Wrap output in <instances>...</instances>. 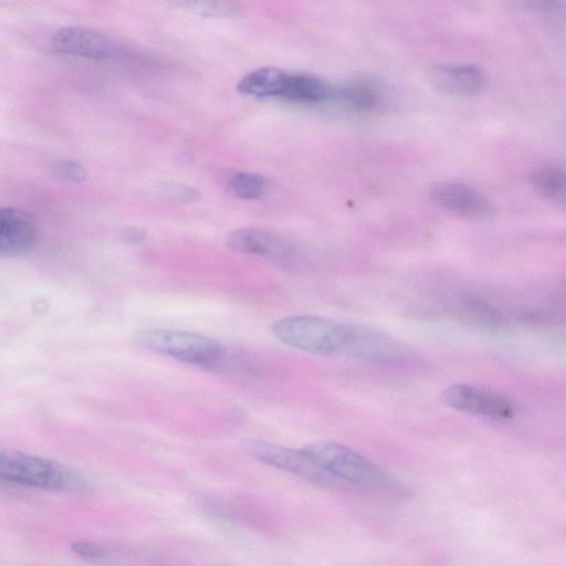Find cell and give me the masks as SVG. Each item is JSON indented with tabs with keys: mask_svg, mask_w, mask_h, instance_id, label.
Instances as JSON below:
<instances>
[{
	"mask_svg": "<svg viewBox=\"0 0 566 566\" xmlns=\"http://www.w3.org/2000/svg\"><path fill=\"white\" fill-rule=\"evenodd\" d=\"M244 450L256 460L291 472L316 485L326 488H347L333 476L302 449L294 450L266 441L250 440L243 444Z\"/></svg>",
	"mask_w": 566,
	"mask_h": 566,
	"instance_id": "cell-5",
	"label": "cell"
},
{
	"mask_svg": "<svg viewBox=\"0 0 566 566\" xmlns=\"http://www.w3.org/2000/svg\"><path fill=\"white\" fill-rule=\"evenodd\" d=\"M4 449H2V447L0 446V454L3 452Z\"/></svg>",
	"mask_w": 566,
	"mask_h": 566,
	"instance_id": "cell-24",
	"label": "cell"
},
{
	"mask_svg": "<svg viewBox=\"0 0 566 566\" xmlns=\"http://www.w3.org/2000/svg\"><path fill=\"white\" fill-rule=\"evenodd\" d=\"M145 349L201 368L219 370L227 354L219 342L197 333L167 328H145L134 333Z\"/></svg>",
	"mask_w": 566,
	"mask_h": 566,
	"instance_id": "cell-1",
	"label": "cell"
},
{
	"mask_svg": "<svg viewBox=\"0 0 566 566\" xmlns=\"http://www.w3.org/2000/svg\"><path fill=\"white\" fill-rule=\"evenodd\" d=\"M160 193L169 201L191 203L200 198V192L189 185L169 181L160 186Z\"/></svg>",
	"mask_w": 566,
	"mask_h": 566,
	"instance_id": "cell-20",
	"label": "cell"
},
{
	"mask_svg": "<svg viewBox=\"0 0 566 566\" xmlns=\"http://www.w3.org/2000/svg\"><path fill=\"white\" fill-rule=\"evenodd\" d=\"M339 95L342 101L358 113H370L380 107L384 94L380 86L370 78L356 77L346 82Z\"/></svg>",
	"mask_w": 566,
	"mask_h": 566,
	"instance_id": "cell-15",
	"label": "cell"
},
{
	"mask_svg": "<svg viewBox=\"0 0 566 566\" xmlns=\"http://www.w3.org/2000/svg\"><path fill=\"white\" fill-rule=\"evenodd\" d=\"M38 237L33 217L19 208H0V256L11 258L28 252Z\"/></svg>",
	"mask_w": 566,
	"mask_h": 566,
	"instance_id": "cell-9",
	"label": "cell"
},
{
	"mask_svg": "<svg viewBox=\"0 0 566 566\" xmlns=\"http://www.w3.org/2000/svg\"><path fill=\"white\" fill-rule=\"evenodd\" d=\"M54 176L65 182L82 184L87 179V171L84 166L74 160H62L53 167Z\"/></svg>",
	"mask_w": 566,
	"mask_h": 566,
	"instance_id": "cell-21",
	"label": "cell"
},
{
	"mask_svg": "<svg viewBox=\"0 0 566 566\" xmlns=\"http://www.w3.org/2000/svg\"><path fill=\"white\" fill-rule=\"evenodd\" d=\"M428 78L438 91L459 97L476 95L485 85V74L474 64H438L428 72Z\"/></svg>",
	"mask_w": 566,
	"mask_h": 566,
	"instance_id": "cell-10",
	"label": "cell"
},
{
	"mask_svg": "<svg viewBox=\"0 0 566 566\" xmlns=\"http://www.w3.org/2000/svg\"><path fill=\"white\" fill-rule=\"evenodd\" d=\"M50 45L59 54L91 60H107L118 51L111 36L85 27L59 29L52 34Z\"/></svg>",
	"mask_w": 566,
	"mask_h": 566,
	"instance_id": "cell-7",
	"label": "cell"
},
{
	"mask_svg": "<svg viewBox=\"0 0 566 566\" xmlns=\"http://www.w3.org/2000/svg\"><path fill=\"white\" fill-rule=\"evenodd\" d=\"M430 197L442 209L471 220L490 218L492 202L478 189L460 181H439L431 186Z\"/></svg>",
	"mask_w": 566,
	"mask_h": 566,
	"instance_id": "cell-8",
	"label": "cell"
},
{
	"mask_svg": "<svg viewBox=\"0 0 566 566\" xmlns=\"http://www.w3.org/2000/svg\"><path fill=\"white\" fill-rule=\"evenodd\" d=\"M181 4L203 15L228 17L240 10L239 3L229 1H187Z\"/></svg>",
	"mask_w": 566,
	"mask_h": 566,
	"instance_id": "cell-19",
	"label": "cell"
},
{
	"mask_svg": "<svg viewBox=\"0 0 566 566\" xmlns=\"http://www.w3.org/2000/svg\"><path fill=\"white\" fill-rule=\"evenodd\" d=\"M345 353L353 357L370 361H394L401 356V350L389 337L365 328L349 327Z\"/></svg>",
	"mask_w": 566,
	"mask_h": 566,
	"instance_id": "cell-12",
	"label": "cell"
},
{
	"mask_svg": "<svg viewBox=\"0 0 566 566\" xmlns=\"http://www.w3.org/2000/svg\"><path fill=\"white\" fill-rule=\"evenodd\" d=\"M228 185L235 197L245 200L260 198L266 190V179L254 172H235Z\"/></svg>",
	"mask_w": 566,
	"mask_h": 566,
	"instance_id": "cell-18",
	"label": "cell"
},
{
	"mask_svg": "<svg viewBox=\"0 0 566 566\" xmlns=\"http://www.w3.org/2000/svg\"><path fill=\"white\" fill-rule=\"evenodd\" d=\"M290 73L277 67H261L244 75L238 91L247 96L283 97Z\"/></svg>",
	"mask_w": 566,
	"mask_h": 566,
	"instance_id": "cell-13",
	"label": "cell"
},
{
	"mask_svg": "<svg viewBox=\"0 0 566 566\" xmlns=\"http://www.w3.org/2000/svg\"><path fill=\"white\" fill-rule=\"evenodd\" d=\"M72 551L81 558L92 563L106 558L105 548L91 542H75L72 544Z\"/></svg>",
	"mask_w": 566,
	"mask_h": 566,
	"instance_id": "cell-22",
	"label": "cell"
},
{
	"mask_svg": "<svg viewBox=\"0 0 566 566\" xmlns=\"http://www.w3.org/2000/svg\"><path fill=\"white\" fill-rule=\"evenodd\" d=\"M332 95V87L324 80L311 74L290 73L283 98L304 104H318Z\"/></svg>",
	"mask_w": 566,
	"mask_h": 566,
	"instance_id": "cell-16",
	"label": "cell"
},
{
	"mask_svg": "<svg viewBox=\"0 0 566 566\" xmlns=\"http://www.w3.org/2000/svg\"><path fill=\"white\" fill-rule=\"evenodd\" d=\"M228 245L240 253L286 261L291 256L287 243L275 233L260 228H240L228 237Z\"/></svg>",
	"mask_w": 566,
	"mask_h": 566,
	"instance_id": "cell-11",
	"label": "cell"
},
{
	"mask_svg": "<svg viewBox=\"0 0 566 566\" xmlns=\"http://www.w3.org/2000/svg\"><path fill=\"white\" fill-rule=\"evenodd\" d=\"M531 184L536 192L553 203H564L565 172L557 165H543L531 172Z\"/></svg>",
	"mask_w": 566,
	"mask_h": 566,
	"instance_id": "cell-17",
	"label": "cell"
},
{
	"mask_svg": "<svg viewBox=\"0 0 566 566\" xmlns=\"http://www.w3.org/2000/svg\"><path fill=\"white\" fill-rule=\"evenodd\" d=\"M124 237H125V239L128 242L138 243V242L143 241L146 238V233L142 229L132 228V229H127L125 231Z\"/></svg>",
	"mask_w": 566,
	"mask_h": 566,
	"instance_id": "cell-23",
	"label": "cell"
},
{
	"mask_svg": "<svg viewBox=\"0 0 566 566\" xmlns=\"http://www.w3.org/2000/svg\"><path fill=\"white\" fill-rule=\"evenodd\" d=\"M302 450L347 488H395V481L386 471L340 443L317 441Z\"/></svg>",
	"mask_w": 566,
	"mask_h": 566,
	"instance_id": "cell-3",
	"label": "cell"
},
{
	"mask_svg": "<svg viewBox=\"0 0 566 566\" xmlns=\"http://www.w3.org/2000/svg\"><path fill=\"white\" fill-rule=\"evenodd\" d=\"M274 337L295 349L318 356L345 353L349 326L312 315H292L272 326Z\"/></svg>",
	"mask_w": 566,
	"mask_h": 566,
	"instance_id": "cell-2",
	"label": "cell"
},
{
	"mask_svg": "<svg viewBox=\"0 0 566 566\" xmlns=\"http://www.w3.org/2000/svg\"><path fill=\"white\" fill-rule=\"evenodd\" d=\"M440 398L453 410L491 421H509L515 415V406L506 396L471 384L450 385Z\"/></svg>",
	"mask_w": 566,
	"mask_h": 566,
	"instance_id": "cell-6",
	"label": "cell"
},
{
	"mask_svg": "<svg viewBox=\"0 0 566 566\" xmlns=\"http://www.w3.org/2000/svg\"><path fill=\"white\" fill-rule=\"evenodd\" d=\"M0 480L50 491H71L82 485L72 470L54 460L8 450L0 454Z\"/></svg>",
	"mask_w": 566,
	"mask_h": 566,
	"instance_id": "cell-4",
	"label": "cell"
},
{
	"mask_svg": "<svg viewBox=\"0 0 566 566\" xmlns=\"http://www.w3.org/2000/svg\"><path fill=\"white\" fill-rule=\"evenodd\" d=\"M454 313L458 318L474 328L495 332L504 326V317L491 304L471 296L461 297L454 304Z\"/></svg>",
	"mask_w": 566,
	"mask_h": 566,
	"instance_id": "cell-14",
	"label": "cell"
}]
</instances>
